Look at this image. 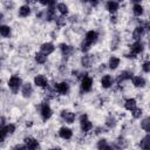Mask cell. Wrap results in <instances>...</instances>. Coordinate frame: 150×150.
<instances>
[{
  "mask_svg": "<svg viewBox=\"0 0 150 150\" xmlns=\"http://www.w3.org/2000/svg\"><path fill=\"white\" fill-rule=\"evenodd\" d=\"M55 23H56L57 27H64L66 23H67V18L60 15V16H57V18L55 19Z\"/></svg>",
  "mask_w": 150,
  "mask_h": 150,
  "instance_id": "35",
  "label": "cell"
},
{
  "mask_svg": "<svg viewBox=\"0 0 150 150\" xmlns=\"http://www.w3.org/2000/svg\"><path fill=\"white\" fill-rule=\"evenodd\" d=\"M124 109L125 110H128V111H132L135 108H137V101H136V98H134V97H130V98H127L125 101H124Z\"/></svg>",
  "mask_w": 150,
  "mask_h": 150,
  "instance_id": "26",
  "label": "cell"
},
{
  "mask_svg": "<svg viewBox=\"0 0 150 150\" xmlns=\"http://www.w3.org/2000/svg\"><path fill=\"white\" fill-rule=\"evenodd\" d=\"M141 69L144 71V73H150V60H146L144 62H142L141 64Z\"/></svg>",
  "mask_w": 150,
  "mask_h": 150,
  "instance_id": "36",
  "label": "cell"
},
{
  "mask_svg": "<svg viewBox=\"0 0 150 150\" xmlns=\"http://www.w3.org/2000/svg\"><path fill=\"white\" fill-rule=\"evenodd\" d=\"M105 9L111 14H116L117 11L120 9V2L118 1H115V0H110V1H107L105 2Z\"/></svg>",
  "mask_w": 150,
  "mask_h": 150,
  "instance_id": "20",
  "label": "cell"
},
{
  "mask_svg": "<svg viewBox=\"0 0 150 150\" xmlns=\"http://www.w3.org/2000/svg\"><path fill=\"white\" fill-rule=\"evenodd\" d=\"M131 11H132V14L137 18H139L144 14V7L141 2H134L132 7H131Z\"/></svg>",
  "mask_w": 150,
  "mask_h": 150,
  "instance_id": "25",
  "label": "cell"
},
{
  "mask_svg": "<svg viewBox=\"0 0 150 150\" xmlns=\"http://www.w3.org/2000/svg\"><path fill=\"white\" fill-rule=\"evenodd\" d=\"M149 21H150V16H149Z\"/></svg>",
  "mask_w": 150,
  "mask_h": 150,
  "instance_id": "44",
  "label": "cell"
},
{
  "mask_svg": "<svg viewBox=\"0 0 150 150\" xmlns=\"http://www.w3.org/2000/svg\"><path fill=\"white\" fill-rule=\"evenodd\" d=\"M128 145H129V141H128L124 136L117 137V138L114 141V143L111 144V146H112L114 150H124V149L128 148Z\"/></svg>",
  "mask_w": 150,
  "mask_h": 150,
  "instance_id": "9",
  "label": "cell"
},
{
  "mask_svg": "<svg viewBox=\"0 0 150 150\" xmlns=\"http://www.w3.org/2000/svg\"><path fill=\"white\" fill-rule=\"evenodd\" d=\"M98 150H114V149H112V146L110 144H108V145H105V146H103V148H101Z\"/></svg>",
  "mask_w": 150,
  "mask_h": 150,
  "instance_id": "41",
  "label": "cell"
},
{
  "mask_svg": "<svg viewBox=\"0 0 150 150\" xmlns=\"http://www.w3.org/2000/svg\"><path fill=\"white\" fill-rule=\"evenodd\" d=\"M131 83L135 88H144L146 86V80L141 75H134L131 79Z\"/></svg>",
  "mask_w": 150,
  "mask_h": 150,
  "instance_id": "21",
  "label": "cell"
},
{
  "mask_svg": "<svg viewBox=\"0 0 150 150\" xmlns=\"http://www.w3.org/2000/svg\"><path fill=\"white\" fill-rule=\"evenodd\" d=\"M6 132H7V135H13L15 131H16V125L14 124V123H8V124H6L5 127H1Z\"/></svg>",
  "mask_w": 150,
  "mask_h": 150,
  "instance_id": "33",
  "label": "cell"
},
{
  "mask_svg": "<svg viewBox=\"0 0 150 150\" xmlns=\"http://www.w3.org/2000/svg\"><path fill=\"white\" fill-rule=\"evenodd\" d=\"M33 82L38 88H41V89L49 88V81H48L47 76H45L43 74H36L33 79Z\"/></svg>",
  "mask_w": 150,
  "mask_h": 150,
  "instance_id": "5",
  "label": "cell"
},
{
  "mask_svg": "<svg viewBox=\"0 0 150 150\" xmlns=\"http://www.w3.org/2000/svg\"><path fill=\"white\" fill-rule=\"evenodd\" d=\"M121 64V59L116 55H111L108 60V68L111 70H116L118 68V66Z\"/></svg>",
  "mask_w": 150,
  "mask_h": 150,
  "instance_id": "23",
  "label": "cell"
},
{
  "mask_svg": "<svg viewBox=\"0 0 150 150\" xmlns=\"http://www.w3.org/2000/svg\"><path fill=\"white\" fill-rule=\"evenodd\" d=\"M32 13V8L28 4H25V5H21L19 8H18V16L20 18H28Z\"/></svg>",
  "mask_w": 150,
  "mask_h": 150,
  "instance_id": "22",
  "label": "cell"
},
{
  "mask_svg": "<svg viewBox=\"0 0 150 150\" xmlns=\"http://www.w3.org/2000/svg\"><path fill=\"white\" fill-rule=\"evenodd\" d=\"M139 125H141V129L143 131H145L146 134H150V116H146V117L142 118Z\"/></svg>",
  "mask_w": 150,
  "mask_h": 150,
  "instance_id": "30",
  "label": "cell"
},
{
  "mask_svg": "<svg viewBox=\"0 0 150 150\" xmlns=\"http://www.w3.org/2000/svg\"><path fill=\"white\" fill-rule=\"evenodd\" d=\"M110 21L111 22H114V23H116L118 20H117V16H116V14H111L110 15Z\"/></svg>",
  "mask_w": 150,
  "mask_h": 150,
  "instance_id": "40",
  "label": "cell"
},
{
  "mask_svg": "<svg viewBox=\"0 0 150 150\" xmlns=\"http://www.w3.org/2000/svg\"><path fill=\"white\" fill-rule=\"evenodd\" d=\"M60 117L62 118L63 122H66L68 124H73L76 120V114L69 109H63L60 111Z\"/></svg>",
  "mask_w": 150,
  "mask_h": 150,
  "instance_id": "6",
  "label": "cell"
},
{
  "mask_svg": "<svg viewBox=\"0 0 150 150\" xmlns=\"http://www.w3.org/2000/svg\"><path fill=\"white\" fill-rule=\"evenodd\" d=\"M129 52L135 54V55H139L144 52V43L142 41H134L130 46H129Z\"/></svg>",
  "mask_w": 150,
  "mask_h": 150,
  "instance_id": "13",
  "label": "cell"
},
{
  "mask_svg": "<svg viewBox=\"0 0 150 150\" xmlns=\"http://www.w3.org/2000/svg\"><path fill=\"white\" fill-rule=\"evenodd\" d=\"M131 116H132V118H135V120H139L142 116H143V109L142 108H135L132 111H131Z\"/></svg>",
  "mask_w": 150,
  "mask_h": 150,
  "instance_id": "34",
  "label": "cell"
},
{
  "mask_svg": "<svg viewBox=\"0 0 150 150\" xmlns=\"http://www.w3.org/2000/svg\"><path fill=\"white\" fill-rule=\"evenodd\" d=\"M23 144L27 146L28 150H39L40 149V143H39L38 138H35L33 136H26L23 138Z\"/></svg>",
  "mask_w": 150,
  "mask_h": 150,
  "instance_id": "8",
  "label": "cell"
},
{
  "mask_svg": "<svg viewBox=\"0 0 150 150\" xmlns=\"http://www.w3.org/2000/svg\"><path fill=\"white\" fill-rule=\"evenodd\" d=\"M12 150H28V149H27V146L22 143V144H15V145L12 148Z\"/></svg>",
  "mask_w": 150,
  "mask_h": 150,
  "instance_id": "38",
  "label": "cell"
},
{
  "mask_svg": "<svg viewBox=\"0 0 150 150\" xmlns=\"http://www.w3.org/2000/svg\"><path fill=\"white\" fill-rule=\"evenodd\" d=\"M93 84H94V81H93V77L89 76L88 74H86L82 79H81V82H80V88L83 93H89L93 89Z\"/></svg>",
  "mask_w": 150,
  "mask_h": 150,
  "instance_id": "3",
  "label": "cell"
},
{
  "mask_svg": "<svg viewBox=\"0 0 150 150\" xmlns=\"http://www.w3.org/2000/svg\"><path fill=\"white\" fill-rule=\"evenodd\" d=\"M33 93H34V88H33L32 83L25 82L23 86H22V88H21V95H22V97L29 98V97L33 95Z\"/></svg>",
  "mask_w": 150,
  "mask_h": 150,
  "instance_id": "19",
  "label": "cell"
},
{
  "mask_svg": "<svg viewBox=\"0 0 150 150\" xmlns=\"http://www.w3.org/2000/svg\"><path fill=\"white\" fill-rule=\"evenodd\" d=\"M80 62L83 68H90L95 63V57H94V55H90V54H83Z\"/></svg>",
  "mask_w": 150,
  "mask_h": 150,
  "instance_id": "16",
  "label": "cell"
},
{
  "mask_svg": "<svg viewBox=\"0 0 150 150\" xmlns=\"http://www.w3.org/2000/svg\"><path fill=\"white\" fill-rule=\"evenodd\" d=\"M47 60H48V56L45 55V54L41 53V52H36V53L34 54V61H35V63H38V64H45V63L47 62Z\"/></svg>",
  "mask_w": 150,
  "mask_h": 150,
  "instance_id": "28",
  "label": "cell"
},
{
  "mask_svg": "<svg viewBox=\"0 0 150 150\" xmlns=\"http://www.w3.org/2000/svg\"><path fill=\"white\" fill-rule=\"evenodd\" d=\"M54 88L59 95H67L70 90V84L67 81H61V82L55 83Z\"/></svg>",
  "mask_w": 150,
  "mask_h": 150,
  "instance_id": "10",
  "label": "cell"
},
{
  "mask_svg": "<svg viewBox=\"0 0 150 150\" xmlns=\"http://www.w3.org/2000/svg\"><path fill=\"white\" fill-rule=\"evenodd\" d=\"M22 86H23V82L19 75H12L7 81V87L13 94H18L19 90H21Z\"/></svg>",
  "mask_w": 150,
  "mask_h": 150,
  "instance_id": "1",
  "label": "cell"
},
{
  "mask_svg": "<svg viewBox=\"0 0 150 150\" xmlns=\"http://www.w3.org/2000/svg\"><path fill=\"white\" fill-rule=\"evenodd\" d=\"M40 116H41L42 121H45V122L48 121L53 116V109L48 102H42L40 104Z\"/></svg>",
  "mask_w": 150,
  "mask_h": 150,
  "instance_id": "2",
  "label": "cell"
},
{
  "mask_svg": "<svg viewBox=\"0 0 150 150\" xmlns=\"http://www.w3.org/2000/svg\"><path fill=\"white\" fill-rule=\"evenodd\" d=\"M109 143H108V139L107 138H100L97 142H96V148H97V150L98 149H101V148H103V146H105V145H108Z\"/></svg>",
  "mask_w": 150,
  "mask_h": 150,
  "instance_id": "37",
  "label": "cell"
},
{
  "mask_svg": "<svg viewBox=\"0 0 150 150\" xmlns=\"http://www.w3.org/2000/svg\"><path fill=\"white\" fill-rule=\"evenodd\" d=\"M145 33H146V32H145L144 27H143L142 25H137V26L132 29V32H131V39H132L134 41H141V39L144 36Z\"/></svg>",
  "mask_w": 150,
  "mask_h": 150,
  "instance_id": "12",
  "label": "cell"
},
{
  "mask_svg": "<svg viewBox=\"0 0 150 150\" xmlns=\"http://www.w3.org/2000/svg\"><path fill=\"white\" fill-rule=\"evenodd\" d=\"M91 43L90 42H88L87 40H82L81 41V43H80V50L83 53V54H88V52L90 50V48H91Z\"/></svg>",
  "mask_w": 150,
  "mask_h": 150,
  "instance_id": "31",
  "label": "cell"
},
{
  "mask_svg": "<svg viewBox=\"0 0 150 150\" xmlns=\"http://www.w3.org/2000/svg\"><path fill=\"white\" fill-rule=\"evenodd\" d=\"M56 11L60 13L61 16H67L69 14V7L64 2H57L56 5Z\"/></svg>",
  "mask_w": 150,
  "mask_h": 150,
  "instance_id": "27",
  "label": "cell"
},
{
  "mask_svg": "<svg viewBox=\"0 0 150 150\" xmlns=\"http://www.w3.org/2000/svg\"><path fill=\"white\" fill-rule=\"evenodd\" d=\"M11 34H12V27L8 26V25L2 23V25L0 26V35H1L2 38L7 39V38L11 36Z\"/></svg>",
  "mask_w": 150,
  "mask_h": 150,
  "instance_id": "29",
  "label": "cell"
},
{
  "mask_svg": "<svg viewBox=\"0 0 150 150\" xmlns=\"http://www.w3.org/2000/svg\"><path fill=\"white\" fill-rule=\"evenodd\" d=\"M148 47H149V49H150V39H149V42H148Z\"/></svg>",
  "mask_w": 150,
  "mask_h": 150,
  "instance_id": "43",
  "label": "cell"
},
{
  "mask_svg": "<svg viewBox=\"0 0 150 150\" xmlns=\"http://www.w3.org/2000/svg\"><path fill=\"white\" fill-rule=\"evenodd\" d=\"M40 52L43 53L45 55L49 56L55 52V45L53 42H49V41L43 42V43L40 45Z\"/></svg>",
  "mask_w": 150,
  "mask_h": 150,
  "instance_id": "15",
  "label": "cell"
},
{
  "mask_svg": "<svg viewBox=\"0 0 150 150\" xmlns=\"http://www.w3.org/2000/svg\"><path fill=\"white\" fill-rule=\"evenodd\" d=\"M138 146L141 150H150V134H146L139 139Z\"/></svg>",
  "mask_w": 150,
  "mask_h": 150,
  "instance_id": "24",
  "label": "cell"
},
{
  "mask_svg": "<svg viewBox=\"0 0 150 150\" xmlns=\"http://www.w3.org/2000/svg\"><path fill=\"white\" fill-rule=\"evenodd\" d=\"M114 82H115V79L110 75V74H104L102 75L101 80H100V84L103 89H109L114 86Z\"/></svg>",
  "mask_w": 150,
  "mask_h": 150,
  "instance_id": "11",
  "label": "cell"
},
{
  "mask_svg": "<svg viewBox=\"0 0 150 150\" xmlns=\"http://www.w3.org/2000/svg\"><path fill=\"white\" fill-rule=\"evenodd\" d=\"M98 38H100L98 32H97V30H94V29H90V30L86 32V34H84V38H83V39H84V40H87L88 42H90L91 45H94V43H96V42H97Z\"/></svg>",
  "mask_w": 150,
  "mask_h": 150,
  "instance_id": "18",
  "label": "cell"
},
{
  "mask_svg": "<svg viewBox=\"0 0 150 150\" xmlns=\"http://www.w3.org/2000/svg\"><path fill=\"white\" fill-rule=\"evenodd\" d=\"M93 127H94L93 125V122L88 118L87 114H82L80 116V129H81V131L84 132V134H87V132H89L93 129Z\"/></svg>",
  "mask_w": 150,
  "mask_h": 150,
  "instance_id": "4",
  "label": "cell"
},
{
  "mask_svg": "<svg viewBox=\"0 0 150 150\" xmlns=\"http://www.w3.org/2000/svg\"><path fill=\"white\" fill-rule=\"evenodd\" d=\"M59 49H60V52H61V55H62L63 57H66V59L73 56L74 53H75L74 46L68 45V43H64V42H62V43L59 45Z\"/></svg>",
  "mask_w": 150,
  "mask_h": 150,
  "instance_id": "7",
  "label": "cell"
},
{
  "mask_svg": "<svg viewBox=\"0 0 150 150\" xmlns=\"http://www.w3.org/2000/svg\"><path fill=\"white\" fill-rule=\"evenodd\" d=\"M57 134H59V137L60 138H62V139H64V141H68V139H71V137H73V130L70 129V128H68V127H61L60 129H59V131H57Z\"/></svg>",
  "mask_w": 150,
  "mask_h": 150,
  "instance_id": "17",
  "label": "cell"
},
{
  "mask_svg": "<svg viewBox=\"0 0 150 150\" xmlns=\"http://www.w3.org/2000/svg\"><path fill=\"white\" fill-rule=\"evenodd\" d=\"M134 77V73L131 71V70H122V71H120L118 73V75H117V77H116V82H117V84H121L122 82H125V81H129V80H131Z\"/></svg>",
  "mask_w": 150,
  "mask_h": 150,
  "instance_id": "14",
  "label": "cell"
},
{
  "mask_svg": "<svg viewBox=\"0 0 150 150\" xmlns=\"http://www.w3.org/2000/svg\"><path fill=\"white\" fill-rule=\"evenodd\" d=\"M105 127L107 128H109V129H112V128H115L116 127V124H117V120L115 118V116H112V115H109L107 118H105Z\"/></svg>",
  "mask_w": 150,
  "mask_h": 150,
  "instance_id": "32",
  "label": "cell"
},
{
  "mask_svg": "<svg viewBox=\"0 0 150 150\" xmlns=\"http://www.w3.org/2000/svg\"><path fill=\"white\" fill-rule=\"evenodd\" d=\"M48 150H61V148H59V146H54V148H50V149H48Z\"/></svg>",
  "mask_w": 150,
  "mask_h": 150,
  "instance_id": "42",
  "label": "cell"
},
{
  "mask_svg": "<svg viewBox=\"0 0 150 150\" xmlns=\"http://www.w3.org/2000/svg\"><path fill=\"white\" fill-rule=\"evenodd\" d=\"M124 56H125L127 59H131V60H135V59L137 57V55H135V54H132V53H130V52H129V53H127Z\"/></svg>",
  "mask_w": 150,
  "mask_h": 150,
  "instance_id": "39",
  "label": "cell"
}]
</instances>
